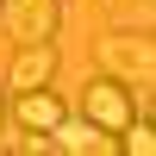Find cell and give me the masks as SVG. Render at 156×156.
Here are the masks:
<instances>
[{
  "instance_id": "6da1fadb",
  "label": "cell",
  "mask_w": 156,
  "mask_h": 156,
  "mask_svg": "<svg viewBox=\"0 0 156 156\" xmlns=\"http://www.w3.org/2000/svg\"><path fill=\"white\" fill-rule=\"evenodd\" d=\"M94 62H100V75H112L125 87H156V31H119L112 25V37L94 44Z\"/></svg>"
},
{
  "instance_id": "7a4b0ae2",
  "label": "cell",
  "mask_w": 156,
  "mask_h": 156,
  "mask_svg": "<svg viewBox=\"0 0 156 156\" xmlns=\"http://www.w3.org/2000/svg\"><path fill=\"white\" fill-rule=\"evenodd\" d=\"M50 144L62 156H119V131H106L100 119H87V112H62V125L50 131Z\"/></svg>"
},
{
  "instance_id": "3957f363",
  "label": "cell",
  "mask_w": 156,
  "mask_h": 156,
  "mask_svg": "<svg viewBox=\"0 0 156 156\" xmlns=\"http://www.w3.org/2000/svg\"><path fill=\"white\" fill-rule=\"evenodd\" d=\"M0 25H6L19 44H31V37H56L62 0H0Z\"/></svg>"
},
{
  "instance_id": "277c9868",
  "label": "cell",
  "mask_w": 156,
  "mask_h": 156,
  "mask_svg": "<svg viewBox=\"0 0 156 156\" xmlns=\"http://www.w3.org/2000/svg\"><path fill=\"white\" fill-rule=\"evenodd\" d=\"M81 112H87V119H100L106 131H125V125L137 119L131 87H125V81H112V75H100V81H87V87H81Z\"/></svg>"
},
{
  "instance_id": "5b68a950",
  "label": "cell",
  "mask_w": 156,
  "mask_h": 156,
  "mask_svg": "<svg viewBox=\"0 0 156 156\" xmlns=\"http://www.w3.org/2000/svg\"><path fill=\"white\" fill-rule=\"evenodd\" d=\"M56 81V44L50 37H31V44L12 50V69H6V87L25 94V87H50Z\"/></svg>"
},
{
  "instance_id": "8992f818",
  "label": "cell",
  "mask_w": 156,
  "mask_h": 156,
  "mask_svg": "<svg viewBox=\"0 0 156 156\" xmlns=\"http://www.w3.org/2000/svg\"><path fill=\"white\" fill-rule=\"evenodd\" d=\"M6 119L19 125V131H56L62 125V100L50 94V87H25V94L6 100Z\"/></svg>"
},
{
  "instance_id": "52a82bcc",
  "label": "cell",
  "mask_w": 156,
  "mask_h": 156,
  "mask_svg": "<svg viewBox=\"0 0 156 156\" xmlns=\"http://www.w3.org/2000/svg\"><path fill=\"white\" fill-rule=\"evenodd\" d=\"M119 31H156V0H100Z\"/></svg>"
},
{
  "instance_id": "ba28073f",
  "label": "cell",
  "mask_w": 156,
  "mask_h": 156,
  "mask_svg": "<svg viewBox=\"0 0 156 156\" xmlns=\"http://www.w3.org/2000/svg\"><path fill=\"white\" fill-rule=\"evenodd\" d=\"M119 144L131 150V156H156V119H131L119 131Z\"/></svg>"
},
{
  "instance_id": "9c48e42d",
  "label": "cell",
  "mask_w": 156,
  "mask_h": 156,
  "mask_svg": "<svg viewBox=\"0 0 156 156\" xmlns=\"http://www.w3.org/2000/svg\"><path fill=\"white\" fill-rule=\"evenodd\" d=\"M0 119H6V94H0Z\"/></svg>"
},
{
  "instance_id": "30bf717a",
  "label": "cell",
  "mask_w": 156,
  "mask_h": 156,
  "mask_svg": "<svg viewBox=\"0 0 156 156\" xmlns=\"http://www.w3.org/2000/svg\"><path fill=\"white\" fill-rule=\"evenodd\" d=\"M150 119H156V112H150Z\"/></svg>"
}]
</instances>
